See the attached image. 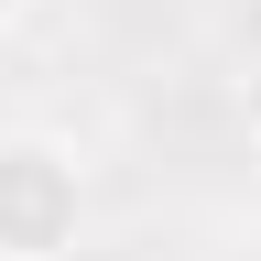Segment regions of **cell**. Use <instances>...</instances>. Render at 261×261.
Returning <instances> with one entry per match:
<instances>
[{
  "label": "cell",
  "mask_w": 261,
  "mask_h": 261,
  "mask_svg": "<svg viewBox=\"0 0 261 261\" xmlns=\"http://www.w3.org/2000/svg\"><path fill=\"white\" fill-rule=\"evenodd\" d=\"M87 228V152L65 130H0V261H65Z\"/></svg>",
  "instance_id": "6da1fadb"
},
{
  "label": "cell",
  "mask_w": 261,
  "mask_h": 261,
  "mask_svg": "<svg viewBox=\"0 0 261 261\" xmlns=\"http://www.w3.org/2000/svg\"><path fill=\"white\" fill-rule=\"evenodd\" d=\"M22 11H33V0H0V33H11V22H22Z\"/></svg>",
  "instance_id": "7a4b0ae2"
}]
</instances>
